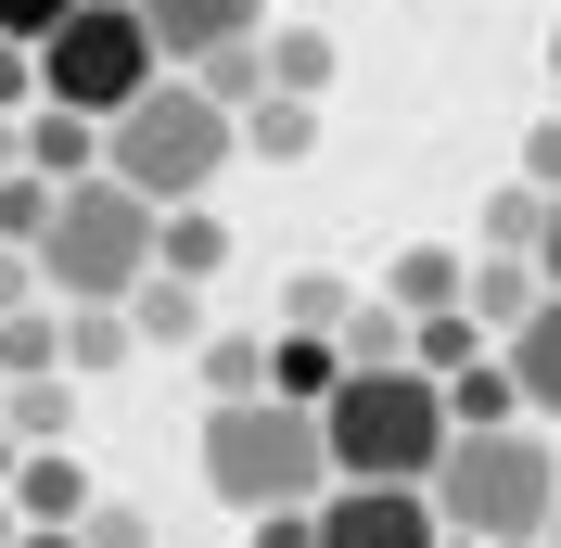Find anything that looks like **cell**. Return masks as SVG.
I'll return each mask as SVG.
<instances>
[{
  "label": "cell",
  "instance_id": "cell-1",
  "mask_svg": "<svg viewBox=\"0 0 561 548\" xmlns=\"http://www.w3.org/2000/svg\"><path fill=\"white\" fill-rule=\"evenodd\" d=\"M434 523H447L459 548H549V511H561V446L536 434V421H511V434H447V459H434Z\"/></svg>",
  "mask_w": 561,
  "mask_h": 548
},
{
  "label": "cell",
  "instance_id": "cell-2",
  "mask_svg": "<svg viewBox=\"0 0 561 548\" xmlns=\"http://www.w3.org/2000/svg\"><path fill=\"white\" fill-rule=\"evenodd\" d=\"M230 153H243V115H217L192 77H153V90L103 128V179H115V192H140L153 217L205 205L217 179H230Z\"/></svg>",
  "mask_w": 561,
  "mask_h": 548
},
{
  "label": "cell",
  "instance_id": "cell-3",
  "mask_svg": "<svg viewBox=\"0 0 561 548\" xmlns=\"http://www.w3.org/2000/svg\"><path fill=\"white\" fill-rule=\"evenodd\" d=\"M447 383H421L409 357L396 370H345L332 409H319V446H332V484H434L447 459Z\"/></svg>",
  "mask_w": 561,
  "mask_h": 548
},
{
  "label": "cell",
  "instance_id": "cell-4",
  "mask_svg": "<svg viewBox=\"0 0 561 548\" xmlns=\"http://www.w3.org/2000/svg\"><path fill=\"white\" fill-rule=\"evenodd\" d=\"M205 484H217L243 523H268V511H319V498H332V446H319V409H280V396L205 409Z\"/></svg>",
  "mask_w": 561,
  "mask_h": 548
},
{
  "label": "cell",
  "instance_id": "cell-5",
  "mask_svg": "<svg viewBox=\"0 0 561 548\" xmlns=\"http://www.w3.org/2000/svg\"><path fill=\"white\" fill-rule=\"evenodd\" d=\"M140 281H153V205L115 179H77L51 205V242H38V294L51 307H128Z\"/></svg>",
  "mask_w": 561,
  "mask_h": 548
},
{
  "label": "cell",
  "instance_id": "cell-6",
  "mask_svg": "<svg viewBox=\"0 0 561 548\" xmlns=\"http://www.w3.org/2000/svg\"><path fill=\"white\" fill-rule=\"evenodd\" d=\"M153 38H140V13L128 0H77L65 26L38 38V103H65V115H90V128H115V115L153 90Z\"/></svg>",
  "mask_w": 561,
  "mask_h": 548
},
{
  "label": "cell",
  "instance_id": "cell-7",
  "mask_svg": "<svg viewBox=\"0 0 561 548\" xmlns=\"http://www.w3.org/2000/svg\"><path fill=\"white\" fill-rule=\"evenodd\" d=\"M307 523H319V548H447V523H434L421 484H332Z\"/></svg>",
  "mask_w": 561,
  "mask_h": 548
},
{
  "label": "cell",
  "instance_id": "cell-8",
  "mask_svg": "<svg viewBox=\"0 0 561 548\" xmlns=\"http://www.w3.org/2000/svg\"><path fill=\"white\" fill-rule=\"evenodd\" d=\"M140 38H153V65L192 77L205 52H230V38H268V0H128Z\"/></svg>",
  "mask_w": 561,
  "mask_h": 548
},
{
  "label": "cell",
  "instance_id": "cell-9",
  "mask_svg": "<svg viewBox=\"0 0 561 548\" xmlns=\"http://www.w3.org/2000/svg\"><path fill=\"white\" fill-rule=\"evenodd\" d=\"M13 511H26V536H77L90 523V459L77 446H38L26 472H13Z\"/></svg>",
  "mask_w": 561,
  "mask_h": 548
},
{
  "label": "cell",
  "instance_id": "cell-10",
  "mask_svg": "<svg viewBox=\"0 0 561 548\" xmlns=\"http://www.w3.org/2000/svg\"><path fill=\"white\" fill-rule=\"evenodd\" d=\"M497 370H511L524 421H561V294H536V319H524L511 344H497Z\"/></svg>",
  "mask_w": 561,
  "mask_h": 548
},
{
  "label": "cell",
  "instance_id": "cell-11",
  "mask_svg": "<svg viewBox=\"0 0 561 548\" xmlns=\"http://www.w3.org/2000/svg\"><path fill=\"white\" fill-rule=\"evenodd\" d=\"M459 294H472V255H459V242H409V255L383 269V307L396 319H447Z\"/></svg>",
  "mask_w": 561,
  "mask_h": 548
},
{
  "label": "cell",
  "instance_id": "cell-12",
  "mask_svg": "<svg viewBox=\"0 0 561 548\" xmlns=\"http://www.w3.org/2000/svg\"><path fill=\"white\" fill-rule=\"evenodd\" d=\"M26 179H51V192H77V179H103V128L65 103H38L26 115Z\"/></svg>",
  "mask_w": 561,
  "mask_h": 548
},
{
  "label": "cell",
  "instance_id": "cell-13",
  "mask_svg": "<svg viewBox=\"0 0 561 548\" xmlns=\"http://www.w3.org/2000/svg\"><path fill=\"white\" fill-rule=\"evenodd\" d=\"M230 269V230H217V205H179V217H153V281H205Z\"/></svg>",
  "mask_w": 561,
  "mask_h": 548
},
{
  "label": "cell",
  "instance_id": "cell-14",
  "mask_svg": "<svg viewBox=\"0 0 561 548\" xmlns=\"http://www.w3.org/2000/svg\"><path fill=\"white\" fill-rule=\"evenodd\" d=\"M332 383H345V344L332 332H280L268 344V396L280 409H332Z\"/></svg>",
  "mask_w": 561,
  "mask_h": 548
},
{
  "label": "cell",
  "instance_id": "cell-15",
  "mask_svg": "<svg viewBox=\"0 0 561 548\" xmlns=\"http://www.w3.org/2000/svg\"><path fill=\"white\" fill-rule=\"evenodd\" d=\"M536 294H549V281H536V255H472V294H459V307L485 319V332H524Z\"/></svg>",
  "mask_w": 561,
  "mask_h": 548
},
{
  "label": "cell",
  "instance_id": "cell-16",
  "mask_svg": "<svg viewBox=\"0 0 561 548\" xmlns=\"http://www.w3.org/2000/svg\"><path fill=\"white\" fill-rule=\"evenodd\" d=\"M128 344H153V357L205 344V294H192V281H140L128 294Z\"/></svg>",
  "mask_w": 561,
  "mask_h": 548
},
{
  "label": "cell",
  "instance_id": "cell-17",
  "mask_svg": "<svg viewBox=\"0 0 561 548\" xmlns=\"http://www.w3.org/2000/svg\"><path fill=\"white\" fill-rule=\"evenodd\" d=\"M192 90H205L217 115H255V103H268V38H230V52H205V65H192Z\"/></svg>",
  "mask_w": 561,
  "mask_h": 548
},
{
  "label": "cell",
  "instance_id": "cell-18",
  "mask_svg": "<svg viewBox=\"0 0 561 548\" xmlns=\"http://www.w3.org/2000/svg\"><path fill=\"white\" fill-rule=\"evenodd\" d=\"M332 65H345V52H332L319 26H280V38H268V90H280V103H307V115H319V90H332Z\"/></svg>",
  "mask_w": 561,
  "mask_h": 548
},
{
  "label": "cell",
  "instance_id": "cell-19",
  "mask_svg": "<svg viewBox=\"0 0 561 548\" xmlns=\"http://www.w3.org/2000/svg\"><path fill=\"white\" fill-rule=\"evenodd\" d=\"M0 421H13V446L38 459V446L77 434V383H65V370H51V383H13V396H0Z\"/></svg>",
  "mask_w": 561,
  "mask_h": 548
},
{
  "label": "cell",
  "instance_id": "cell-20",
  "mask_svg": "<svg viewBox=\"0 0 561 548\" xmlns=\"http://www.w3.org/2000/svg\"><path fill=\"white\" fill-rule=\"evenodd\" d=\"M447 421H459V434H511V421H524V396H511V370H497V357H472V370L447 383Z\"/></svg>",
  "mask_w": 561,
  "mask_h": 548
},
{
  "label": "cell",
  "instance_id": "cell-21",
  "mask_svg": "<svg viewBox=\"0 0 561 548\" xmlns=\"http://www.w3.org/2000/svg\"><path fill=\"white\" fill-rule=\"evenodd\" d=\"M115 357H140V344H128V307H65V383L115 370Z\"/></svg>",
  "mask_w": 561,
  "mask_h": 548
},
{
  "label": "cell",
  "instance_id": "cell-22",
  "mask_svg": "<svg viewBox=\"0 0 561 548\" xmlns=\"http://www.w3.org/2000/svg\"><path fill=\"white\" fill-rule=\"evenodd\" d=\"M51 205H65V192H51V179H0V255H38V242H51Z\"/></svg>",
  "mask_w": 561,
  "mask_h": 548
},
{
  "label": "cell",
  "instance_id": "cell-23",
  "mask_svg": "<svg viewBox=\"0 0 561 548\" xmlns=\"http://www.w3.org/2000/svg\"><path fill=\"white\" fill-rule=\"evenodd\" d=\"M345 319H357V294H345V281H332V269L280 281V332H345Z\"/></svg>",
  "mask_w": 561,
  "mask_h": 548
},
{
  "label": "cell",
  "instance_id": "cell-24",
  "mask_svg": "<svg viewBox=\"0 0 561 548\" xmlns=\"http://www.w3.org/2000/svg\"><path fill=\"white\" fill-rule=\"evenodd\" d=\"M205 383H217V409H243V396H268V344H243V332L217 344V332H205Z\"/></svg>",
  "mask_w": 561,
  "mask_h": 548
},
{
  "label": "cell",
  "instance_id": "cell-25",
  "mask_svg": "<svg viewBox=\"0 0 561 548\" xmlns=\"http://www.w3.org/2000/svg\"><path fill=\"white\" fill-rule=\"evenodd\" d=\"M332 344H345V370H396V357H409V319H396V307H357Z\"/></svg>",
  "mask_w": 561,
  "mask_h": 548
},
{
  "label": "cell",
  "instance_id": "cell-26",
  "mask_svg": "<svg viewBox=\"0 0 561 548\" xmlns=\"http://www.w3.org/2000/svg\"><path fill=\"white\" fill-rule=\"evenodd\" d=\"M536 230H549V192H536V179L485 205V255H536Z\"/></svg>",
  "mask_w": 561,
  "mask_h": 548
},
{
  "label": "cell",
  "instance_id": "cell-27",
  "mask_svg": "<svg viewBox=\"0 0 561 548\" xmlns=\"http://www.w3.org/2000/svg\"><path fill=\"white\" fill-rule=\"evenodd\" d=\"M243 140H255V153H268V167H294V153H307V140H319V115H307V103H280V90H268V103L243 115Z\"/></svg>",
  "mask_w": 561,
  "mask_h": 548
},
{
  "label": "cell",
  "instance_id": "cell-28",
  "mask_svg": "<svg viewBox=\"0 0 561 548\" xmlns=\"http://www.w3.org/2000/svg\"><path fill=\"white\" fill-rule=\"evenodd\" d=\"M65 13H77V0H0V52H38Z\"/></svg>",
  "mask_w": 561,
  "mask_h": 548
},
{
  "label": "cell",
  "instance_id": "cell-29",
  "mask_svg": "<svg viewBox=\"0 0 561 548\" xmlns=\"http://www.w3.org/2000/svg\"><path fill=\"white\" fill-rule=\"evenodd\" d=\"M77 548H153V523L115 511V498H90V523H77Z\"/></svg>",
  "mask_w": 561,
  "mask_h": 548
},
{
  "label": "cell",
  "instance_id": "cell-30",
  "mask_svg": "<svg viewBox=\"0 0 561 548\" xmlns=\"http://www.w3.org/2000/svg\"><path fill=\"white\" fill-rule=\"evenodd\" d=\"M0 115H13V128L38 115V52H0Z\"/></svg>",
  "mask_w": 561,
  "mask_h": 548
},
{
  "label": "cell",
  "instance_id": "cell-31",
  "mask_svg": "<svg viewBox=\"0 0 561 548\" xmlns=\"http://www.w3.org/2000/svg\"><path fill=\"white\" fill-rule=\"evenodd\" d=\"M26 307H51L38 294V255H0V319H26Z\"/></svg>",
  "mask_w": 561,
  "mask_h": 548
},
{
  "label": "cell",
  "instance_id": "cell-32",
  "mask_svg": "<svg viewBox=\"0 0 561 548\" xmlns=\"http://www.w3.org/2000/svg\"><path fill=\"white\" fill-rule=\"evenodd\" d=\"M524 179H536V192H561V115H536V140H524Z\"/></svg>",
  "mask_w": 561,
  "mask_h": 548
},
{
  "label": "cell",
  "instance_id": "cell-33",
  "mask_svg": "<svg viewBox=\"0 0 561 548\" xmlns=\"http://www.w3.org/2000/svg\"><path fill=\"white\" fill-rule=\"evenodd\" d=\"M255 548H319V523H307V511H268V523H255Z\"/></svg>",
  "mask_w": 561,
  "mask_h": 548
},
{
  "label": "cell",
  "instance_id": "cell-34",
  "mask_svg": "<svg viewBox=\"0 0 561 548\" xmlns=\"http://www.w3.org/2000/svg\"><path fill=\"white\" fill-rule=\"evenodd\" d=\"M536 281L561 294V192H549V230H536Z\"/></svg>",
  "mask_w": 561,
  "mask_h": 548
},
{
  "label": "cell",
  "instance_id": "cell-35",
  "mask_svg": "<svg viewBox=\"0 0 561 548\" xmlns=\"http://www.w3.org/2000/svg\"><path fill=\"white\" fill-rule=\"evenodd\" d=\"M13 472H26V446H13V421H0V498H13Z\"/></svg>",
  "mask_w": 561,
  "mask_h": 548
},
{
  "label": "cell",
  "instance_id": "cell-36",
  "mask_svg": "<svg viewBox=\"0 0 561 548\" xmlns=\"http://www.w3.org/2000/svg\"><path fill=\"white\" fill-rule=\"evenodd\" d=\"M13 167H26V128H13V115H0V179H13Z\"/></svg>",
  "mask_w": 561,
  "mask_h": 548
},
{
  "label": "cell",
  "instance_id": "cell-37",
  "mask_svg": "<svg viewBox=\"0 0 561 548\" xmlns=\"http://www.w3.org/2000/svg\"><path fill=\"white\" fill-rule=\"evenodd\" d=\"M0 548H26V511H13V498H0Z\"/></svg>",
  "mask_w": 561,
  "mask_h": 548
},
{
  "label": "cell",
  "instance_id": "cell-38",
  "mask_svg": "<svg viewBox=\"0 0 561 548\" xmlns=\"http://www.w3.org/2000/svg\"><path fill=\"white\" fill-rule=\"evenodd\" d=\"M26 548H77V536H26Z\"/></svg>",
  "mask_w": 561,
  "mask_h": 548
},
{
  "label": "cell",
  "instance_id": "cell-39",
  "mask_svg": "<svg viewBox=\"0 0 561 548\" xmlns=\"http://www.w3.org/2000/svg\"><path fill=\"white\" fill-rule=\"evenodd\" d=\"M549 77H561V26H549Z\"/></svg>",
  "mask_w": 561,
  "mask_h": 548
},
{
  "label": "cell",
  "instance_id": "cell-40",
  "mask_svg": "<svg viewBox=\"0 0 561 548\" xmlns=\"http://www.w3.org/2000/svg\"><path fill=\"white\" fill-rule=\"evenodd\" d=\"M549 548H561V511H549Z\"/></svg>",
  "mask_w": 561,
  "mask_h": 548
},
{
  "label": "cell",
  "instance_id": "cell-41",
  "mask_svg": "<svg viewBox=\"0 0 561 548\" xmlns=\"http://www.w3.org/2000/svg\"><path fill=\"white\" fill-rule=\"evenodd\" d=\"M549 446H561V434H549Z\"/></svg>",
  "mask_w": 561,
  "mask_h": 548
},
{
  "label": "cell",
  "instance_id": "cell-42",
  "mask_svg": "<svg viewBox=\"0 0 561 548\" xmlns=\"http://www.w3.org/2000/svg\"><path fill=\"white\" fill-rule=\"evenodd\" d=\"M447 548H459V536H447Z\"/></svg>",
  "mask_w": 561,
  "mask_h": 548
}]
</instances>
